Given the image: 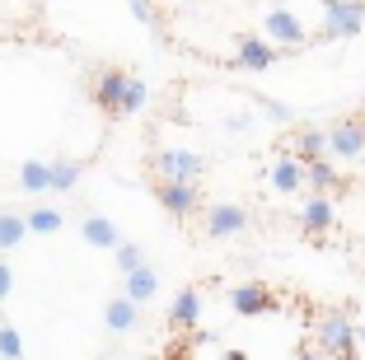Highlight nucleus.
Segmentation results:
<instances>
[{"instance_id":"f257e3e1","label":"nucleus","mask_w":365,"mask_h":360,"mask_svg":"<svg viewBox=\"0 0 365 360\" xmlns=\"http://www.w3.org/2000/svg\"><path fill=\"white\" fill-rule=\"evenodd\" d=\"M94 103L113 117H131L150 103V85L140 75H127V71H98L94 80Z\"/></svg>"},{"instance_id":"f03ea898","label":"nucleus","mask_w":365,"mask_h":360,"mask_svg":"<svg viewBox=\"0 0 365 360\" xmlns=\"http://www.w3.org/2000/svg\"><path fill=\"white\" fill-rule=\"evenodd\" d=\"M319 351L328 360H356V323L346 314H328L319 318Z\"/></svg>"},{"instance_id":"7ed1b4c3","label":"nucleus","mask_w":365,"mask_h":360,"mask_svg":"<svg viewBox=\"0 0 365 360\" xmlns=\"http://www.w3.org/2000/svg\"><path fill=\"white\" fill-rule=\"evenodd\" d=\"M155 169H160V182H192L197 187V178L206 173V159L197 155V150L173 145V150H160V155H155Z\"/></svg>"},{"instance_id":"20e7f679","label":"nucleus","mask_w":365,"mask_h":360,"mask_svg":"<svg viewBox=\"0 0 365 360\" xmlns=\"http://www.w3.org/2000/svg\"><path fill=\"white\" fill-rule=\"evenodd\" d=\"M365 29V5L361 0H328L323 5V38H351Z\"/></svg>"},{"instance_id":"39448f33","label":"nucleus","mask_w":365,"mask_h":360,"mask_svg":"<svg viewBox=\"0 0 365 360\" xmlns=\"http://www.w3.org/2000/svg\"><path fill=\"white\" fill-rule=\"evenodd\" d=\"M262 38L272 47H304V19L295 10H267L262 14Z\"/></svg>"},{"instance_id":"423d86ee","label":"nucleus","mask_w":365,"mask_h":360,"mask_svg":"<svg viewBox=\"0 0 365 360\" xmlns=\"http://www.w3.org/2000/svg\"><path fill=\"white\" fill-rule=\"evenodd\" d=\"M365 155V122H337L328 131V159H342V164H356Z\"/></svg>"},{"instance_id":"0eeeda50","label":"nucleus","mask_w":365,"mask_h":360,"mask_svg":"<svg viewBox=\"0 0 365 360\" xmlns=\"http://www.w3.org/2000/svg\"><path fill=\"white\" fill-rule=\"evenodd\" d=\"M230 66H244V71H272L277 66V47L262 38V33H244L235 43V61Z\"/></svg>"},{"instance_id":"6e6552de","label":"nucleus","mask_w":365,"mask_h":360,"mask_svg":"<svg viewBox=\"0 0 365 360\" xmlns=\"http://www.w3.org/2000/svg\"><path fill=\"white\" fill-rule=\"evenodd\" d=\"M248 230V211L235 202H215L211 211H206V234L211 239H235V234Z\"/></svg>"},{"instance_id":"1a4fd4ad","label":"nucleus","mask_w":365,"mask_h":360,"mask_svg":"<svg viewBox=\"0 0 365 360\" xmlns=\"http://www.w3.org/2000/svg\"><path fill=\"white\" fill-rule=\"evenodd\" d=\"M155 197H160V206L173 215V220H187V215L197 211V187L192 182H160Z\"/></svg>"},{"instance_id":"9d476101","label":"nucleus","mask_w":365,"mask_h":360,"mask_svg":"<svg viewBox=\"0 0 365 360\" xmlns=\"http://www.w3.org/2000/svg\"><path fill=\"white\" fill-rule=\"evenodd\" d=\"M225 299H230V309H235V314H244V318H253V314H262V309H272L267 286H258V281L230 286V290H225Z\"/></svg>"},{"instance_id":"9b49d317","label":"nucleus","mask_w":365,"mask_h":360,"mask_svg":"<svg viewBox=\"0 0 365 360\" xmlns=\"http://www.w3.org/2000/svg\"><path fill=\"white\" fill-rule=\"evenodd\" d=\"M333 225H337V211H333L328 197H309V202H304V211H300V230L304 234L323 239V234H333Z\"/></svg>"},{"instance_id":"f8f14e48","label":"nucleus","mask_w":365,"mask_h":360,"mask_svg":"<svg viewBox=\"0 0 365 360\" xmlns=\"http://www.w3.org/2000/svg\"><path fill=\"white\" fill-rule=\"evenodd\" d=\"M80 239H85L89 248H118L122 244L118 225L108 220V215H85V220H80Z\"/></svg>"},{"instance_id":"ddd939ff","label":"nucleus","mask_w":365,"mask_h":360,"mask_svg":"<svg viewBox=\"0 0 365 360\" xmlns=\"http://www.w3.org/2000/svg\"><path fill=\"white\" fill-rule=\"evenodd\" d=\"M169 318L178 323V328H197V323H202V290H197V286H182L178 295H173Z\"/></svg>"},{"instance_id":"4468645a","label":"nucleus","mask_w":365,"mask_h":360,"mask_svg":"<svg viewBox=\"0 0 365 360\" xmlns=\"http://www.w3.org/2000/svg\"><path fill=\"white\" fill-rule=\"evenodd\" d=\"M136 318H140V309L131 304L127 295H113L103 304V328L108 332H131V328H136Z\"/></svg>"},{"instance_id":"2eb2a0df","label":"nucleus","mask_w":365,"mask_h":360,"mask_svg":"<svg viewBox=\"0 0 365 360\" xmlns=\"http://www.w3.org/2000/svg\"><path fill=\"white\" fill-rule=\"evenodd\" d=\"M122 281H127V290H122V295H127L136 309L145 304V299H155V295H160V272H155V267H140V272L122 276Z\"/></svg>"},{"instance_id":"dca6fc26","label":"nucleus","mask_w":365,"mask_h":360,"mask_svg":"<svg viewBox=\"0 0 365 360\" xmlns=\"http://www.w3.org/2000/svg\"><path fill=\"white\" fill-rule=\"evenodd\" d=\"M267 178H272L277 192H300L304 187V164L295 155H286V159H277V164L267 169Z\"/></svg>"},{"instance_id":"f3484780","label":"nucleus","mask_w":365,"mask_h":360,"mask_svg":"<svg viewBox=\"0 0 365 360\" xmlns=\"http://www.w3.org/2000/svg\"><path fill=\"white\" fill-rule=\"evenodd\" d=\"M19 187L33 192V197L52 192V164H43V159H29V164H19Z\"/></svg>"},{"instance_id":"a211bd4d","label":"nucleus","mask_w":365,"mask_h":360,"mask_svg":"<svg viewBox=\"0 0 365 360\" xmlns=\"http://www.w3.org/2000/svg\"><path fill=\"white\" fill-rule=\"evenodd\" d=\"M295 159H300V164H319V159H328V131H319V127L300 131V145H295Z\"/></svg>"},{"instance_id":"6ab92c4d","label":"nucleus","mask_w":365,"mask_h":360,"mask_svg":"<svg viewBox=\"0 0 365 360\" xmlns=\"http://www.w3.org/2000/svg\"><path fill=\"white\" fill-rule=\"evenodd\" d=\"M304 187H314V197H328V187H337L333 159H319V164H304Z\"/></svg>"},{"instance_id":"aec40b11","label":"nucleus","mask_w":365,"mask_h":360,"mask_svg":"<svg viewBox=\"0 0 365 360\" xmlns=\"http://www.w3.org/2000/svg\"><path fill=\"white\" fill-rule=\"evenodd\" d=\"M24 239H29V225H24L19 211H0V253L5 248H19Z\"/></svg>"},{"instance_id":"412c9836","label":"nucleus","mask_w":365,"mask_h":360,"mask_svg":"<svg viewBox=\"0 0 365 360\" xmlns=\"http://www.w3.org/2000/svg\"><path fill=\"white\" fill-rule=\"evenodd\" d=\"M24 225H29V234H56L61 230V211H52V206H33V211L24 215Z\"/></svg>"},{"instance_id":"4be33fe9","label":"nucleus","mask_w":365,"mask_h":360,"mask_svg":"<svg viewBox=\"0 0 365 360\" xmlns=\"http://www.w3.org/2000/svg\"><path fill=\"white\" fill-rule=\"evenodd\" d=\"M113 262H118L122 276H131V272H140V267H145V253H140V244H127V239H122V244L113 248Z\"/></svg>"},{"instance_id":"5701e85b","label":"nucleus","mask_w":365,"mask_h":360,"mask_svg":"<svg viewBox=\"0 0 365 360\" xmlns=\"http://www.w3.org/2000/svg\"><path fill=\"white\" fill-rule=\"evenodd\" d=\"M76 182H80V164L56 159V164H52V192H76Z\"/></svg>"},{"instance_id":"b1692460","label":"nucleus","mask_w":365,"mask_h":360,"mask_svg":"<svg viewBox=\"0 0 365 360\" xmlns=\"http://www.w3.org/2000/svg\"><path fill=\"white\" fill-rule=\"evenodd\" d=\"M0 360H24V337L14 323H0Z\"/></svg>"},{"instance_id":"393cba45","label":"nucleus","mask_w":365,"mask_h":360,"mask_svg":"<svg viewBox=\"0 0 365 360\" xmlns=\"http://www.w3.org/2000/svg\"><path fill=\"white\" fill-rule=\"evenodd\" d=\"M253 108H262V113H267L272 122H277V127H286L290 117H295V113H290L286 103H277V98H272V94H253Z\"/></svg>"},{"instance_id":"a878e982","label":"nucleus","mask_w":365,"mask_h":360,"mask_svg":"<svg viewBox=\"0 0 365 360\" xmlns=\"http://www.w3.org/2000/svg\"><path fill=\"white\" fill-rule=\"evenodd\" d=\"M248 127H253V117H248V113H225V131L239 136V131H248Z\"/></svg>"},{"instance_id":"bb28decb","label":"nucleus","mask_w":365,"mask_h":360,"mask_svg":"<svg viewBox=\"0 0 365 360\" xmlns=\"http://www.w3.org/2000/svg\"><path fill=\"white\" fill-rule=\"evenodd\" d=\"M10 290H14V272L10 262H0V299H10Z\"/></svg>"},{"instance_id":"cd10ccee","label":"nucleus","mask_w":365,"mask_h":360,"mask_svg":"<svg viewBox=\"0 0 365 360\" xmlns=\"http://www.w3.org/2000/svg\"><path fill=\"white\" fill-rule=\"evenodd\" d=\"M131 19H140V24H155V5H140V0H136V5H131Z\"/></svg>"},{"instance_id":"c85d7f7f","label":"nucleus","mask_w":365,"mask_h":360,"mask_svg":"<svg viewBox=\"0 0 365 360\" xmlns=\"http://www.w3.org/2000/svg\"><path fill=\"white\" fill-rule=\"evenodd\" d=\"M295 360H328V356H323L319 346H309V351H300V356H295Z\"/></svg>"},{"instance_id":"c756f323","label":"nucleus","mask_w":365,"mask_h":360,"mask_svg":"<svg viewBox=\"0 0 365 360\" xmlns=\"http://www.w3.org/2000/svg\"><path fill=\"white\" fill-rule=\"evenodd\" d=\"M356 346H365V323H356Z\"/></svg>"},{"instance_id":"7c9ffc66","label":"nucleus","mask_w":365,"mask_h":360,"mask_svg":"<svg viewBox=\"0 0 365 360\" xmlns=\"http://www.w3.org/2000/svg\"><path fill=\"white\" fill-rule=\"evenodd\" d=\"M220 360H248V356H244V351H225V356H220Z\"/></svg>"},{"instance_id":"2f4dec72","label":"nucleus","mask_w":365,"mask_h":360,"mask_svg":"<svg viewBox=\"0 0 365 360\" xmlns=\"http://www.w3.org/2000/svg\"><path fill=\"white\" fill-rule=\"evenodd\" d=\"M103 360H118V356H103Z\"/></svg>"}]
</instances>
